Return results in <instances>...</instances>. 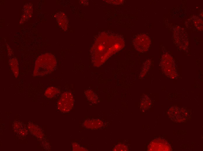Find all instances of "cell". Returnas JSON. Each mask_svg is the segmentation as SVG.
<instances>
[{
  "mask_svg": "<svg viewBox=\"0 0 203 151\" xmlns=\"http://www.w3.org/2000/svg\"><path fill=\"white\" fill-rule=\"evenodd\" d=\"M56 65L54 57L48 53L41 55L37 58L35 63L33 75L42 76L52 72Z\"/></svg>",
  "mask_w": 203,
  "mask_h": 151,
  "instance_id": "obj_1",
  "label": "cell"
},
{
  "mask_svg": "<svg viewBox=\"0 0 203 151\" xmlns=\"http://www.w3.org/2000/svg\"><path fill=\"white\" fill-rule=\"evenodd\" d=\"M160 64L163 71L166 76L172 78L176 77L177 72L174 60L169 54L163 55Z\"/></svg>",
  "mask_w": 203,
  "mask_h": 151,
  "instance_id": "obj_2",
  "label": "cell"
},
{
  "mask_svg": "<svg viewBox=\"0 0 203 151\" xmlns=\"http://www.w3.org/2000/svg\"><path fill=\"white\" fill-rule=\"evenodd\" d=\"M74 100L72 94L70 92H65L61 96L57 103V108L61 112L67 113L73 108Z\"/></svg>",
  "mask_w": 203,
  "mask_h": 151,
  "instance_id": "obj_3",
  "label": "cell"
},
{
  "mask_svg": "<svg viewBox=\"0 0 203 151\" xmlns=\"http://www.w3.org/2000/svg\"><path fill=\"white\" fill-rule=\"evenodd\" d=\"M167 114L170 119L176 122H183L187 120L189 116L186 109L175 106L169 108Z\"/></svg>",
  "mask_w": 203,
  "mask_h": 151,
  "instance_id": "obj_4",
  "label": "cell"
},
{
  "mask_svg": "<svg viewBox=\"0 0 203 151\" xmlns=\"http://www.w3.org/2000/svg\"><path fill=\"white\" fill-rule=\"evenodd\" d=\"M150 43V38L145 34L138 35L133 41V45L134 48L141 52H144L148 51Z\"/></svg>",
  "mask_w": 203,
  "mask_h": 151,
  "instance_id": "obj_5",
  "label": "cell"
},
{
  "mask_svg": "<svg viewBox=\"0 0 203 151\" xmlns=\"http://www.w3.org/2000/svg\"><path fill=\"white\" fill-rule=\"evenodd\" d=\"M103 125V123L101 121L96 119L86 120L83 124V127L89 129H97Z\"/></svg>",
  "mask_w": 203,
  "mask_h": 151,
  "instance_id": "obj_6",
  "label": "cell"
},
{
  "mask_svg": "<svg viewBox=\"0 0 203 151\" xmlns=\"http://www.w3.org/2000/svg\"><path fill=\"white\" fill-rule=\"evenodd\" d=\"M151 104V101L149 98L146 95L143 96L140 101V108L142 111H145L149 108Z\"/></svg>",
  "mask_w": 203,
  "mask_h": 151,
  "instance_id": "obj_7",
  "label": "cell"
},
{
  "mask_svg": "<svg viewBox=\"0 0 203 151\" xmlns=\"http://www.w3.org/2000/svg\"><path fill=\"white\" fill-rule=\"evenodd\" d=\"M85 96L88 100L93 104H97L99 102L97 95L92 91L88 89L85 92Z\"/></svg>",
  "mask_w": 203,
  "mask_h": 151,
  "instance_id": "obj_8",
  "label": "cell"
},
{
  "mask_svg": "<svg viewBox=\"0 0 203 151\" xmlns=\"http://www.w3.org/2000/svg\"><path fill=\"white\" fill-rule=\"evenodd\" d=\"M60 92V90L57 87H50L46 89L44 95L48 98H52L59 94Z\"/></svg>",
  "mask_w": 203,
  "mask_h": 151,
  "instance_id": "obj_9",
  "label": "cell"
},
{
  "mask_svg": "<svg viewBox=\"0 0 203 151\" xmlns=\"http://www.w3.org/2000/svg\"><path fill=\"white\" fill-rule=\"evenodd\" d=\"M9 64L11 71L14 76L17 78L18 76L19 73L17 60L15 58L11 59L9 61Z\"/></svg>",
  "mask_w": 203,
  "mask_h": 151,
  "instance_id": "obj_10",
  "label": "cell"
},
{
  "mask_svg": "<svg viewBox=\"0 0 203 151\" xmlns=\"http://www.w3.org/2000/svg\"><path fill=\"white\" fill-rule=\"evenodd\" d=\"M148 62V61L147 62V63L145 64L140 73L139 76L141 78L143 77L144 76L149 69L150 66V62L149 63V64H147Z\"/></svg>",
  "mask_w": 203,
  "mask_h": 151,
  "instance_id": "obj_11",
  "label": "cell"
},
{
  "mask_svg": "<svg viewBox=\"0 0 203 151\" xmlns=\"http://www.w3.org/2000/svg\"><path fill=\"white\" fill-rule=\"evenodd\" d=\"M73 150L74 151H85L86 149L80 146L76 143L74 142L72 144Z\"/></svg>",
  "mask_w": 203,
  "mask_h": 151,
  "instance_id": "obj_12",
  "label": "cell"
}]
</instances>
